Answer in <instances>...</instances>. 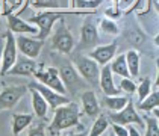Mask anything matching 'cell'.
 <instances>
[{
  "label": "cell",
  "mask_w": 159,
  "mask_h": 136,
  "mask_svg": "<svg viewBox=\"0 0 159 136\" xmlns=\"http://www.w3.org/2000/svg\"><path fill=\"white\" fill-rule=\"evenodd\" d=\"M73 127H80V109L77 103L68 101L67 104H62L55 109L53 120L47 125V132L52 136H56L62 130H68Z\"/></svg>",
  "instance_id": "6da1fadb"
},
{
  "label": "cell",
  "mask_w": 159,
  "mask_h": 136,
  "mask_svg": "<svg viewBox=\"0 0 159 136\" xmlns=\"http://www.w3.org/2000/svg\"><path fill=\"white\" fill-rule=\"evenodd\" d=\"M67 14H80V12H65V9H46L43 12L29 17L27 21L38 27V35H37L38 39L46 41V38L49 37L52 33V30H53L55 23L58 20H61L62 17H65Z\"/></svg>",
  "instance_id": "7a4b0ae2"
},
{
  "label": "cell",
  "mask_w": 159,
  "mask_h": 136,
  "mask_svg": "<svg viewBox=\"0 0 159 136\" xmlns=\"http://www.w3.org/2000/svg\"><path fill=\"white\" fill-rule=\"evenodd\" d=\"M73 65L76 70L79 71V74L84 77L86 83L89 86L100 88L98 82H100V65L94 59H91L88 55H82V53H73Z\"/></svg>",
  "instance_id": "3957f363"
},
{
  "label": "cell",
  "mask_w": 159,
  "mask_h": 136,
  "mask_svg": "<svg viewBox=\"0 0 159 136\" xmlns=\"http://www.w3.org/2000/svg\"><path fill=\"white\" fill-rule=\"evenodd\" d=\"M74 37L71 30L68 29V26L65 23L64 17L61 20H58V24L55 26L53 33H52V49L58 51L59 55H71L74 50Z\"/></svg>",
  "instance_id": "277c9868"
},
{
  "label": "cell",
  "mask_w": 159,
  "mask_h": 136,
  "mask_svg": "<svg viewBox=\"0 0 159 136\" xmlns=\"http://www.w3.org/2000/svg\"><path fill=\"white\" fill-rule=\"evenodd\" d=\"M58 71H59V76L62 79V83L67 89V94H70L71 97H74L84 86H86V82L79 74V71L76 70L73 62L61 59L59 65H58Z\"/></svg>",
  "instance_id": "5b68a950"
},
{
  "label": "cell",
  "mask_w": 159,
  "mask_h": 136,
  "mask_svg": "<svg viewBox=\"0 0 159 136\" xmlns=\"http://www.w3.org/2000/svg\"><path fill=\"white\" fill-rule=\"evenodd\" d=\"M98 44H100V37H98V29L94 23L93 14H86L85 20L82 23V27H80V41H79L76 53H82L84 50L89 49L93 50L96 49Z\"/></svg>",
  "instance_id": "8992f818"
},
{
  "label": "cell",
  "mask_w": 159,
  "mask_h": 136,
  "mask_svg": "<svg viewBox=\"0 0 159 136\" xmlns=\"http://www.w3.org/2000/svg\"><path fill=\"white\" fill-rule=\"evenodd\" d=\"M3 51H2V67H0V77L8 76V71L14 67V64L18 59V49L17 41L11 30H6L3 33Z\"/></svg>",
  "instance_id": "52a82bcc"
},
{
  "label": "cell",
  "mask_w": 159,
  "mask_h": 136,
  "mask_svg": "<svg viewBox=\"0 0 159 136\" xmlns=\"http://www.w3.org/2000/svg\"><path fill=\"white\" fill-rule=\"evenodd\" d=\"M34 77L39 83L52 88L53 91L59 92L62 95H67V89H65L64 83H62V79L56 67H44V64H39V68L34 74Z\"/></svg>",
  "instance_id": "ba28073f"
},
{
  "label": "cell",
  "mask_w": 159,
  "mask_h": 136,
  "mask_svg": "<svg viewBox=\"0 0 159 136\" xmlns=\"http://www.w3.org/2000/svg\"><path fill=\"white\" fill-rule=\"evenodd\" d=\"M111 123L120 124V125H129V124H135L139 129H146V121L143 116H139V113L135 107L132 99L129 100V103L126 104V107L118 112H109L108 113Z\"/></svg>",
  "instance_id": "9c48e42d"
},
{
  "label": "cell",
  "mask_w": 159,
  "mask_h": 136,
  "mask_svg": "<svg viewBox=\"0 0 159 136\" xmlns=\"http://www.w3.org/2000/svg\"><path fill=\"white\" fill-rule=\"evenodd\" d=\"M29 91L27 85H14V86H5L0 91V112L9 111L17 106V103L25 97Z\"/></svg>",
  "instance_id": "30bf717a"
},
{
  "label": "cell",
  "mask_w": 159,
  "mask_h": 136,
  "mask_svg": "<svg viewBox=\"0 0 159 136\" xmlns=\"http://www.w3.org/2000/svg\"><path fill=\"white\" fill-rule=\"evenodd\" d=\"M27 88H34V89H37L38 92L46 99V101L49 103L50 109H56V107H59L62 104H67L70 99L67 97V95H62L59 92H56V91H53L52 88L46 86V85H43V83H39L38 80H34V82H29L27 83Z\"/></svg>",
  "instance_id": "8fae6325"
},
{
  "label": "cell",
  "mask_w": 159,
  "mask_h": 136,
  "mask_svg": "<svg viewBox=\"0 0 159 136\" xmlns=\"http://www.w3.org/2000/svg\"><path fill=\"white\" fill-rule=\"evenodd\" d=\"M15 41H17L18 51L23 56H27L30 59H37L39 56V53H41V50H43V47H44V41L43 39L30 38V37H26V35H17Z\"/></svg>",
  "instance_id": "7c38bea8"
},
{
  "label": "cell",
  "mask_w": 159,
  "mask_h": 136,
  "mask_svg": "<svg viewBox=\"0 0 159 136\" xmlns=\"http://www.w3.org/2000/svg\"><path fill=\"white\" fill-rule=\"evenodd\" d=\"M8 20V30H11L15 35H38V27L27 20H23L17 14L6 15Z\"/></svg>",
  "instance_id": "4fadbf2b"
},
{
  "label": "cell",
  "mask_w": 159,
  "mask_h": 136,
  "mask_svg": "<svg viewBox=\"0 0 159 136\" xmlns=\"http://www.w3.org/2000/svg\"><path fill=\"white\" fill-rule=\"evenodd\" d=\"M117 50H118V44H117V41H114V42H111V44L97 46L96 49L89 50V51H88V56H89L91 59H94L100 67H105V65L111 64V61L115 58Z\"/></svg>",
  "instance_id": "5bb4252c"
},
{
  "label": "cell",
  "mask_w": 159,
  "mask_h": 136,
  "mask_svg": "<svg viewBox=\"0 0 159 136\" xmlns=\"http://www.w3.org/2000/svg\"><path fill=\"white\" fill-rule=\"evenodd\" d=\"M39 68V64L35 59H30L27 56H18L17 62L14 64V67L8 71L9 76H23V77H30L37 73Z\"/></svg>",
  "instance_id": "9a60e30c"
},
{
  "label": "cell",
  "mask_w": 159,
  "mask_h": 136,
  "mask_svg": "<svg viewBox=\"0 0 159 136\" xmlns=\"http://www.w3.org/2000/svg\"><path fill=\"white\" fill-rule=\"evenodd\" d=\"M100 91L105 95H120V88L115 86L114 82V73L111 70V65H105L100 70V82H98Z\"/></svg>",
  "instance_id": "2e32d148"
},
{
  "label": "cell",
  "mask_w": 159,
  "mask_h": 136,
  "mask_svg": "<svg viewBox=\"0 0 159 136\" xmlns=\"http://www.w3.org/2000/svg\"><path fill=\"white\" fill-rule=\"evenodd\" d=\"M80 101H82V109L86 116L89 118H97L100 115V103H98L96 91H84L80 94Z\"/></svg>",
  "instance_id": "e0dca14e"
},
{
  "label": "cell",
  "mask_w": 159,
  "mask_h": 136,
  "mask_svg": "<svg viewBox=\"0 0 159 136\" xmlns=\"http://www.w3.org/2000/svg\"><path fill=\"white\" fill-rule=\"evenodd\" d=\"M30 91V97H32V109H34V113L35 116L39 118V120H46L47 116V112H49V103L46 101V99L38 92L37 89L34 88H29Z\"/></svg>",
  "instance_id": "ac0fdd59"
},
{
  "label": "cell",
  "mask_w": 159,
  "mask_h": 136,
  "mask_svg": "<svg viewBox=\"0 0 159 136\" xmlns=\"http://www.w3.org/2000/svg\"><path fill=\"white\" fill-rule=\"evenodd\" d=\"M35 113H14L12 124H11V132L14 136H18L25 129H27L34 123Z\"/></svg>",
  "instance_id": "d6986e66"
},
{
  "label": "cell",
  "mask_w": 159,
  "mask_h": 136,
  "mask_svg": "<svg viewBox=\"0 0 159 136\" xmlns=\"http://www.w3.org/2000/svg\"><path fill=\"white\" fill-rule=\"evenodd\" d=\"M130 99L132 97H127V95H105L103 104L109 109V112H118L126 107Z\"/></svg>",
  "instance_id": "ffe728a7"
},
{
  "label": "cell",
  "mask_w": 159,
  "mask_h": 136,
  "mask_svg": "<svg viewBox=\"0 0 159 136\" xmlns=\"http://www.w3.org/2000/svg\"><path fill=\"white\" fill-rule=\"evenodd\" d=\"M126 61H127V68H129V73H130V77L135 79L139 76V68H141V55L139 51L136 50H129L126 53Z\"/></svg>",
  "instance_id": "44dd1931"
},
{
  "label": "cell",
  "mask_w": 159,
  "mask_h": 136,
  "mask_svg": "<svg viewBox=\"0 0 159 136\" xmlns=\"http://www.w3.org/2000/svg\"><path fill=\"white\" fill-rule=\"evenodd\" d=\"M111 70L112 73L120 77H130L129 68H127V61H126V55H118L111 61Z\"/></svg>",
  "instance_id": "7402d4cb"
},
{
  "label": "cell",
  "mask_w": 159,
  "mask_h": 136,
  "mask_svg": "<svg viewBox=\"0 0 159 136\" xmlns=\"http://www.w3.org/2000/svg\"><path fill=\"white\" fill-rule=\"evenodd\" d=\"M35 9H67L68 0H32Z\"/></svg>",
  "instance_id": "603a6c76"
},
{
  "label": "cell",
  "mask_w": 159,
  "mask_h": 136,
  "mask_svg": "<svg viewBox=\"0 0 159 136\" xmlns=\"http://www.w3.org/2000/svg\"><path fill=\"white\" fill-rule=\"evenodd\" d=\"M109 124H111L109 116H108L106 113H100L97 118L94 120V124H93V127H91L88 136H102L108 130Z\"/></svg>",
  "instance_id": "cb8c5ba5"
},
{
  "label": "cell",
  "mask_w": 159,
  "mask_h": 136,
  "mask_svg": "<svg viewBox=\"0 0 159 136\" xmlns=\"http://www.w3.org/2000/svg\"><path fill=\"white\" fill-rule=\"evenodd\" d=\"M156 107H159V89L152 91L143 101L138 103V109L141 112H152Z\"/></svg>",
  "instance_id": "d4e9b609"
},
{
  "label": "cell",
  "mask_w": 159,
  "mask_h": 136,
  "mask_svg": "<svg viewBox=\"0 0 159 136\" xmlns=\"http://www.w3.org/2000/svg\"><path fill=\"white\" fill-rule=\"evenodd\" d=\"M98 29H100L103 33H106V35H114V37L118 35V32H120L117 21H115V20H111L108 17H105V18H102V20L98 21Z\"/></svg>",
  "instance_id": "484cf974"
},
{
  "label": "cell",
  "mask_w": 159,
  "mask_h": 136,
  "mask_svg": "<svg viewBox=\"0 0 159 136\" xmlns=\"http://www.w3.org/2000/svg\"><path fill=\"white\" fill-rule=\"evenodd\" d=\"M100 3H102V0H71L73 9H77V11H93V9H97Z\"/></svg>",
  "instance_id": "4316f807"
},
{
  "label": "cell",
  "mask_w": 159,
  "mask_h": 136,
  "mask_svg": "<svg viewBox=\"0 0 159 136\" xmlns=\"http://www.w3.org/2000/svg\"><path fill=\"white\" fill-rule=\"evenodd\" d=\"M146 121V133L144 136H159V123L153 115H144Z\"/></svg>",
  "instance_id": "83f0119b"
},
{
  "label": "cell",
  "mask_w": 159,
  "mask_h": 136,
  "mask_svg": "<svg viewBox=\"0 0 159 136\" xmlns=\"http://www.w3.org/2000/svg\"><path fill=\"white\" fill-rule=\"evenodd\" d=\"M150 92H152V80H150V77H144V79L139 82L138 88H136L138 100H139V101H143V100L146 99Z\"/></svg>",
  "instance_id": "f1b7e54d"
},
{
  "label": "cell",
  "mask_w": 159,
  "mask_h": 136,
  "mask_svg": "<svg viewBox=\"0 0 159 136\" xmlns=\"http://www.w3.org/2000/svg\"><path fill=\"white\" fill-rule=\"evenodd\" d=\"M136 88L138 85L134 82L132 77H121V82H120V91L126 92L127 95H132L136 92Z\"/></svg>",
  "instance_id": "f546056e"
},
{
  "label": "cell",
  "mask_w": 159,
  "mask_h": 136,
  "mask_svg": "<svg viewBox=\"0 0 159 136\" xmlns=\"http://www.w3.org/2000/svg\"><path fill=\"white\" fill-rule=\"evenodd\" d=\"M27 136H46V124H44V121L41 120V123L39 124L34 125V127H30Z\"/></svg>",
  "instance_id": "4dcf8cb0"
},
{
  "label": "cell",
  "mask_w": 159,
  "mask_h": 136,
  "mask_svg": "<svg viewBox=\"0 0 159 136\" xmlns=\"http://www.w3.org/2000/svg\"><path fill=\"white\" fill-rule=\"evenodd\" d=\"M112 132H114L117 136H129L127 125H120V124L112 123Z\"/></svg>",
  "instance_id": "1f68e13d"
},
{
  "label": "cell",
  "mask_w": 159,
  "mask_h": 136,
  "mask_svg": "<svg viewBox=\"0 0 159 136\" xmlns=\"http://www.w3.org/2000/svg\"><path fill=\"white\" fill-rule=\"evenodd\" d=\"M121 15H123V12L118 8H108V9L105 11V17H108L111 20H117V18H120Z\"/></svg>",
  "instance_id": "d6a6232c"
},
{
  "label": "cell",
  "mask_w": 159,
  "mask_h": 136,
  "mask_svg": "<svg viewBox=\"0 0 159 136\" xmlns=\"http://www.w3.org/2000/svg\"><path fill=\"white\" fill-rule=\"evenodd\" d=\"M127 130H129V136H141V133L138 132V129L135 127V124H129Z\"/></svg>",
  "instance_id": "836d02e7"
},
{
  "label": "cell",
  "mask_w": 159,
  "mask_h": 136,
  "mask_svg": "<svg viewBox=\"0 0 159 136\" xmlns=\"http://www.w3.org/2000/svg\"><path fill=\"white\" fill-rule=\"evenodd\" d=\"M156 71H158V73H156V80H155V86H156V88L159 89V58L156 59Z\"/></svg>",
  "instance_id": "e575fe53"
},
{
  "label": "cell",
  "mask_w": 159,
  "mask_h": 136,
  "mask_svg": "<svg viewBox=\"0 0 159 136\" xmlns=\"http://www.w3.org/2000/svg\"><path fill=\"white\" fill-rule=\"evenodd\" d=\"M68 136H88V133H86L85 130H82L79 133H71V135H68Z\"/></svg>",
  "instance_id": "d590c367"
},
{
  "label": "cell",
  "mask_w": 159,
  "mask_h": 136,
  "mask_svg": "<svg viewBox=\"0 0 159 136\" xmlns=\"http://www.w3.org/2000/svg\"><path fill=\"white\" fill-rule=\"evenodd\" d=\"M153 116H155V118H156V120H158V123H159V107H156V109H153Z\"/></svg>",
  "instance_id": "8d00e7d4"
},
{
  "label": "cell",
  "mask_w": 159,
  "mask_h": 136,
  "mask_svg": "<svg viewBox=\"0 0 159 136\" xmlns=\"http://www.w3.org/2000/svg\"><path fill=\"white\" fill-rule=\"evenodd\" d=\"M153 42H155V46H156V47H159V33H156V35H155V38H153Z\"/></svg>",
  "instance_id": "74e56055"
},
{
  "label": "cell",
  "mask_w": 159,
  "mask_h": 136,
  "mask_svg": "<svg viewBox=\"0 0 159 136\" xmlns=\"http://www.w3.org/2000/svg\"><path fill=\"white\" fill-rule=\"evenodd\" d=\"M2 51H3V42L0 41V67H2ZM2 86V85H0Z\"/></svg>",
  "instance_id": "f35d334b"
},
{
  "label": "cell",
  "mask_w": 159,
  "mask_h": 136,
  "mask_svg": "<svg viewBox=\"0 0 159 136\" xmlns=\"http://www.w3.org/2000/svg\"><path fill=\"white\" fill-rule=\"evenodd\" d=\"M109 136H117V135H115L114 132H111V133H109Z\"/></svg>",
  "instance_id": "ab89813d"
}]
</instances>
